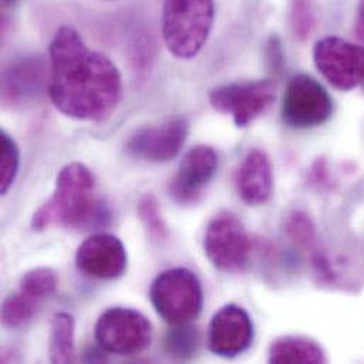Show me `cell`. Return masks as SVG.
I'll use <instances>...</instances> for the list:
<instances>
[{
  "label": "cell",
  "instance_id": "6da1fadb",
  "mask_svg": "<svg viewBox=\"0 0 364 364\" xmlns=\"http://www.w3.org/2000/svg\"><path fill=\"white\" fill-rule=\"evenodd\" d=\"M48 95L64 115L101 122L119 104L122 78L108 57L91 50L73 27L61 26L50 44Z\"/></svg>",
  "mask_w": 364,
  "mask_h": 364
},
{
  "label": "cell",
  "instance_id": "7a4b0ae2",
  "mask_svg": "<svg viewBox=\"0 0 364 364\" xmlns=\"http://www.w3.org/2000/svg\"><path fill=\"white\" fill-rule=\"evenodd\" d=\"M109 211L95 196V178L81 164H70L57 176L54 194L34 213L36 231L51 225L92 228L107 224Z\"/></svg>",
  "mask_w": 364,
  "mask_h": 364
},
{
  "label": "cell",
  "instance_id": "3957f363",
  "mask_svg": "<svg viewBox=\"0 0 364 364\" xmlns=\"http://www.w3.org/2000/svg\"><path fill=\"white\" fill-rule=\"evenodd\" d=\"M214 20L213 0H164L162 33L178 58L196 57L205 44Z\"/></svg>",
  "mask_w": 364,
  "mask_h": 364
},
{
  "label": "cell",
  "instance_id": "277c9868",
  "mask_svg": "<svg viewBox=\"0 0 364 364\" xmlns=\"http://www.w3.org/2000/svg\"><path fill=\"white\" fill-rule=\"evenodd\" d=\"M149 296L158 315L173 326L194 321L203 309L201 284L187 268H173L158 275Z\"/></svg>",
  "mask_w": 364,
  "mask_h": 364
},
{
  "label": "cell",
  "instance_id": "5b68a950",
  "mask_svg": "<svg viewBox=\"0 0 364 364\" xmlns=\"http://www.w3.org/2000/svg\"><path fill=\"white\" fill-rule=\"evenodd\" d=\"M152 323L145 315L128 308L105 311L95 325L100 348L119 356H135L152 342Z\"/></svg>",
  "mask_w": 364,
  "mask_h": 364
},
{
  "label": "cell",
  "instance_id": "8992f818",
  "mask_svg": "<svg viewBox=\"0 0 364 364\" xmlns=\"http://www.w3.org/2000/svg\"><path fill=\"white\" fill-rule=\"evenodd\" d=\"M333 111L328 91L315 78L299 74L294 77L285 91L281 115L282 121L295 129H309L325 124Z\"/></svg>",
  "mask_w": 364,
  "mask_h": 364
},
{
  "label": "cell",
  "instance_id": "52a82bcc",
  "mask_svg": "<svg viewBox=\"0 0 364 364\" xmlns=\"http://www.w3.org/2000/svg\"><path fill=\"white\" fill-rule=\"evenodd\" d=\"M204 252L220 271L240 272L250 259L251 244L242 223L230 213L215 215L204 234Z\"/></svg>",
  "mask_w": 364,
  "mask_h": 364
},
{
  "label": "cell",
  "instance_id": "ba28073f",
  "mask_svg": "<svg viewBox=\"0 0 364 364\" xmlns=\"http://www.w3.org/2000/svg\"><path fill=\"white\" fill-rule=\"evenodd\" d=\"M314 60L321 74L341 91L364 84V47L341 37H325L315 44Z\"/></svg>",
  "mask_w": 364,
  "mask_h": 364
},
{
  "label": "cell",
  "instance_id": "9c48e42d",
  "mask_svg": "<svg viewBox=\"0 0 364 364\" xmlns=\"http://www.w3.org/2000/svg\"><path fill=\"white\" fill-rule=\"evenodd\" d=\"M274 100L275 84L271 80L221 85L210 92L211 107L231 115L241 128L262 115Z\"/></svg>",
  "mask_w": 364,
  "mask_h": 364
},
{
  "label": "cell",
  "instance_id": "30bf717a",
  "mask_svg": "<svg viewBox=\"0 0 364 364\" xmlns=\"http://www.w3.org/2000/svg\"><path fill=\"white\" fill-rule=\"evenodd\" d=\"M75 264L78 271L90 278L111 281L124 275L128 254L118 237L101 232L87 238L78 247Z\"/></svg>",
  "mask_w": 364,
  "mask_h": 364
},
{
  "label": "cell",
  "instance_id": "8fae6325",
  "mask_svg": "<svg viewBox=\"0 0 364 364\" xmlns=\"http://www.w3.org/2000/svg\"><path fill=\"white\" fill-rule=\"evenodd\" d=\"M254 325L245 309L238 305L223 306L208 326V349L223 358L234 359L250 349Z\"/></svg>",
  "mask_w": 364,
  "mask_h": 364
},
{
  "label": "cell",
  "instance_id": "7c38bea8",
  "mask_svg": "<svg viewBox=\"0 0 364 364\" xmlns=\"http://www.w3.org/2000/svg\"><path fill=\"white\" fill-rule=\"evenodd\" d=\"M188 124L184 118H172L162 125L136 131L127 142V151L142 161L164 164L175 159L184 146Z\"/></svg>",
  "mask_w": 364,
  "mask_h": 364
},
{
  "label": "cell",
  "instance_id": "4fadbf2b",
  "mask_svg": "<svg viewBox=\"0 0 364 364\" xmlns=\"http://www.w3.org/2000/svg\"><path fill=\"white\" fill-rule=\"evenodd\" d=\"M40 55H24L11 61L1 74V101L16 108L37 100L47 87L48 74Z\"/></svg>",
  "mask_w": 364,
  "mask_h": 364
},
{
  "label": "cell",
  "instance_id": "5bb4252c",
  "mask_svg": "<svg viewBox=\"0 0 364 364\" xmlns=\"http://www.w3.org/2000/svg\"><path fill=\"white\" fill-rule=\"evenodd\" d=\"M217 166L218 158L213 148L200 145L190 149L169 187L173 200L179 204L196 203L214 178Z\"/></svg>",
  "mask_w": 364,
  "mask_h": 364
},
{
  "label": "cell",
  "instance_id": "9a60e30c",
  "mask_svg": "<svg viewBox=\"0 0 364 364\" xmlns=\"http://www.w3.org/2000/svg\"><path fill=\"white\" fill-rule=\"evenodd\" d=\"M237 190L248 205L265 204L272 194V169L265 152L251 151L240 165L235 176Z\"/></svg>",
  "mask_w": 364,
  "mask_h": 364
},
{
  "label": "cell",
  "instance_id": "2e32d148",
  "mask_svg": "<svg viewBox=\"0 0 364 364\" xmlns=\"http://www.w3.org/2000/svg\"><path fill=\"white\" fill-rule=\"evenodd\" d=\"M326 356L322 348L304 338H281L269 348V363H325Z\"/></svg>",
  "mask_w": 364,
  "mask_h": 364
},
{
  "label": "cell",
  "instance_id": "e0dca14e",
  "mask_svg": "<svg viewBox=\"0 0 364 364\" xmlns=\"http://www.w3.org/2000/svg\"><path fill=\"white\" fill-rule=\"evenodd\" d=\"M50 359L53 363L74 362V319L65 312H60L53 318Z\"/></svg>",
  "mask_w": 364,
  "mask_h": 364
},
{
  "label": "cell",
  "instance_id": "ac0fdd59",
  "mask_svg": "<svg viewBox=\"0 0 364 364\" xmlns=\"http://www.w3.org/2000/svg\"><path fill=\"white\" fill-rule=\"evenodd\" d=\"M58 285L55 272L50 268H36L24 274L20 279V292L27 298L40 302L51 296Z\"/></svg>",
  "mask_w": 364,
  "mask_h": 364
},
{
  "label": "cell",
  "instance_id": "d6986e66",
  "mask_svg": "<svg viewBox=\"0 0 364 364\" xmlns=\"http://www.w3.org/2000/svg\"><path fill=\"white\" fill-rule=\"evenodd\" d=\"M198 348V332L188 323L175 325L165 338V349L169 356L179 360L193 358Z\"/></svg>",
  "mask_w": 364,
  "mask_h": 364
},
{
  "label": "cell",
  "instance_id": "ffe728a7",
  "mask_svg": "<svg viewBox=\"0 0 364 364\" xmlns=\"http://www.w3.org/2000/svg\"><path fill=\"white\" fill-rule=\"evenodd\" d=\"M37 305L21 292L9 295L1 306V321L7 328H20L34 316Z\"/></svg>",
  "mask_w": 364,
  "mask_h": 364
},
{
  "label": "cell",
  "instance_id": "44dd1931",
  "mask_svg": "<svg viewBox=\"0 0 364 364\" xmlns=\"http://www.w3.org/2000/svg\"><path fill=\"white\" fill-rule=\"evenodd\" d=\"M1 142V156H0V190L1 194L7 193V190L14 183L20 165V154L14 139L1 131L0 134Z\"/></svg>",
  "mask_w": 364,
  "mask_h": 364
},
{
  "label": "cell",
  "instance_id": "7402d4cb",
  "mask_svg": "<svg viewBox=\"0 0 364 364\" xmlns=\"http://www.w3.org/2000/svg\"><path fill=\"white\" fill-rule=\"evenodd\" d=\"M138 213H139L142 223L145 224V227L154 237L166 238L168 228L162 218V214L159 210V203L152 194H146L141 198L139 205H138Z\"/></svg>",
  "mask_w": 364,
  "mask_h": 364
},
{
  "label": "cell",
  "instance_id": "603a6c76",
  "mask_svg": "<svg viewBox=\"0 0 364 364\" xmlns=\"http://www.w3.org/2000/svg\"><path fill=\"white\" fill-rule=\"evenodd\" d=\"M287 232L298 245L312 247L315 242V225L308 214L295 211L287 220Z\"/></svg>",
  "mask_w": 364,
  "mask_h": 364
},
{
  "label": "cell",
  "instance_id": "cb8c5ba5",
  "mask_svg": "<svg viewBox=\"0 0 364 364\" xmlns=\"http://www.w3.org/2000/svg\"><path fill=\"white\" fill-rule=\"evenodd\" d=\"M356 36L359 37L360 41L364 43V0L360 3L359 13H358V20H356Z\"/></svg>",
  "mask_w": 364,
  "mask_h": 364
},
{
  "label": "cell",
  "instance_id": "d4e9b609",
  "mask_svg": "<svg viewBox=\"0 0 364 364\" xmlns=\"http://www.w3.org/2000/svg\"><path fill=\"white\" fill-rule=\"evenodd\" d=\"M1 1H3L4 6H11V4H14L17 0H1Z\"/></svg>",
  "mask_w": 364,
  "mask_h": 364
},
{
  "label": "cell",
  "instance_id": "484cf974",
  "mask_svg": "<svg viewBox=\"0 0 364 364\" xmlns=\"http://www.w3.org/2000/svg\"><path fill=\"white\" fill-rule=\"evenodd\" d=\"M363 85H364V84H363Z\"/></svg>",
  "mask_w": 364,
  "mask_h": 364
}]
</instances>
